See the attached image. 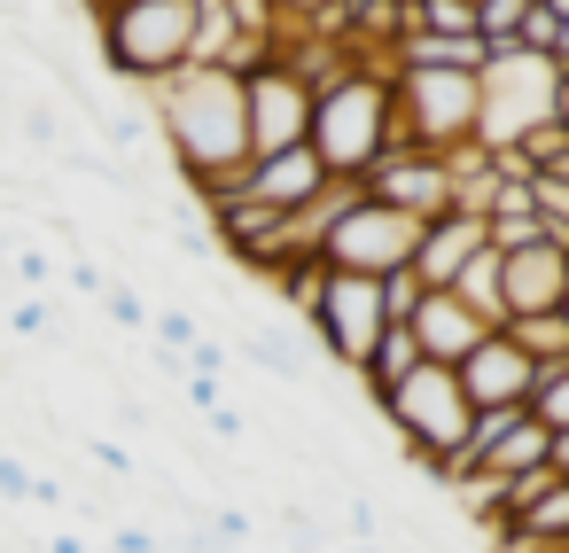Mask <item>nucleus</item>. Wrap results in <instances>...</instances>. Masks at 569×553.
Masks as SVG:
<instances>
[{"label": "nucleus", "mask_w": 569, "mask_h": 553, "mask_svg": "<svg viewBox=\"0 0 569 553\" xmlns=\"http://www.w3.org/2000/svg\"><path fill=\"white\" fill-rule=\"evenodd\" d=\"M460 390H468V405H476V413H483V405H530L538 366L522 359V343H515L507 328H491V335L460 359Z\"/></svg>", "instance_id": "12"}, {"label": "nucleus", "mask_w": 569, "mask_h": 553, "mask_svg": "<svg viewBox=\"0 0 569 553\" xmlns=\"http://www.w3.org/2000/svg\"><path fill=\"white\" fill-rule=\"evenodd\" d=\"M149 110L172 141V164L180 180L196 188V203H227L242 195V172H250V110H242V79L227 63H188L172 71L164 87H149Z\"/></svg>", "instance_id": "1"}, {"label": "nucleus", "mask_w": 569, "mask_h": 553, "mask_svg": "<svg viewBox=\"0 0 569 553\" xmlns=\"http://www.w3.org/2000/svg\"><path fill=\"white\" fill-rule=\"evenodd\" d=\"M421 227H429V219L390 211L382 195H367V188H359V203L320 234V265H336V273H367V281L406 273V265H413V250H421Z\"/></svg>", "instance_id": "7"}, {"label": "nucleus", "mask_w": 569, "mask_h": 553, "mask_svg": "<svg viewBox=\"0 0 569 553\" xmlns=\"http://www.w3.org/2000/svg\"><path fill=\"white\" fill-rule=\"evenodd\" d=\"M413 366H421V343H413V328H406V320H390V328H382V343H375V359H367V374H359V390H367V398H382V390H398Z\"/></svg>", "instance_id": "16"}, {"label": "nucleus", "mask_w": 569, "mask_h": 553, "mask_svg": "<svg viewBox=\"0 0 569 553\" xmlns=\"http://www.w3.org/2000/svg\"><path fill=\"white\" fill-rule=\"evenodd\" d=\"M102 304H110V320H118V328H149V320H157V312H149V304H141L133 289H118V281L102 289Z\"/></svg>", "instance_id": "27"}, {"label": "nucleus", "mask_w": 569, "mask_h": 553, "mask_svg": "<svg viewBox=\"0 0 569 553\" xmlns=\"http://www.w3.org/2000/svg\"><path fill=\"white\" fill-rule=\"evenodd\" d=\"M110 553H164V545H157V537H149V530H141V522H126V530H118V537H110Z\"/></svg>", "instance_id": "29"}, {"label": "nucleus", "mask_w": 569, "mask_h": 553, "mask_svg": "<svg viewBox=\"0 0 569 553\" xmlns=\"http://www.w3.org/2000/svg\"><path fill=\"white\" fill-rule=\"evenodd\" d=\"M553 125H569V71H561V94H553Z\"/></svg>", "instance_id": "32"}, {"label": "nucleus", "mask_w": 569, "mask_h": 553, "mask_svg": "<svg viewBox=\"0 0 569 553\" xmlns=\"http://www.w3.org/2000/svg\"><path fill=\"white\" fill-rule=\"evenodd\" d=\"M328 9H343V0H273V17H328Z\"/></svg>", "instance_id": "30"}, {"label": "nucleus", "mask_w": 569, "mask_h": 553, "mask_svg": "<svg viewBox=\"0 0 569 553\" xmlns=\"http://www.w3.org/2000/svg\"><path fill=\"white\" fill-rule=\"evenodd\" d=\"M375 413H382V429L398 436V452L421 467V460H452L460 444H468V429H476V405H468V390H460V366H437V359H421L398 390H382V398H367Z\"/></svg>", "instance_id": "4"}, {"label": "nucleus", "mask_w": 569, "mask_h": 553, "mask_svg": "<svg viewBox=\"0 0 569 553\" xmlns=\"http://www.w3.org/2000/svg\"><path fill=\"white\" fill-rule=\"evenodd\" d=\"M553 40H561V17H553V9H538V0H530V17H522L515 48H538V56H553Z\"/></svg>", "instance_id": "25"}, {"label": "nucleus", "mask_w": 569, "mask_h": 553, "mask_svg": "<svg viewBox=\"0 0 569 553\" xmlns=\"http://www.w3.org/2000/svg\"><path fill=\"white\" fill-rule=\"evenodd\" d=\"M242 359H250V366H273V374H289V382H312V359H305L289 335H273V328H250V335H242Z\"/></svg>", "instance_id": "19"}, {"label": "nucleus", "mask_w": 569, "mask_h": 553, "mask_svg": "<svg viewBox=\"0 0 569 553\" xmlns=\"http://www.w3.org/2000/svg\"><path fill=\"white\" fill-rule=\"evenodd\" d=\"M561 296H569V242L538 234V242H522V250L499 258V304H507V320H522V312H561ZM507 320H499V328H507Z\"/></svg>", "instance_id": "10"}, {"label": "nucleus", "mask_w": 569, "mask_h": 553, "mask_svg": "<svg viewBox=\"0 0 569 553\" xmlns=\"http://www.w3.org/2000/svg\"><path fill=\"white\" fill-rule=\"evenodd\" d=\"M515 157H522L530 172H553V164L569 157V125H553V118H546V125H530V133L515 141Z\"/></svg>", "instance_id": "24"}, {"label": "nucleus", "mask_w": 569, "mask_h": 553, "mask_svg": "<svg viewBox=\"0 0 569 553\" xmlns=\"http://www.w3.org/2000/svg\"><path fill=\"white\" fill-rule=\"evenodd\" d=\"M413 343H421V359H437V366H460L483 335H491V320L476 312V304H460L452 289H421V304H413Z\"/></svg>", "instance_id": "13"}, {"label": "nucleus", "mask_w": 569, "mask_h": 553, "mask_svg": "<svg viewBox=\"0 0 569 553\" xmlns=\"http://www.w3.org/2000/svg\"><path fill=\"white\" fill-rule=\"evenodd\" d=\"M320 188H328V164L312 157V141L273 149V157H250V172H242V195H258V203H273V211H305Z\"/></svg>", "instance_id": "14"}, {"label": "nucleus", "mask_w": 569, "mask_h": 553, "mask_svg": "<svg viewBox=\"0 0 569 553\" xmlns=\"http://www.w3.org/2000/svg\"><path fill=\"white\" fill-rule=\"evenodd\" d=\"M522 17H530V0H476V32L491 40V56H499V48H515Z\"/></svg>", "instance_id": "22"}, {"label": "nucleus", "mask_w": 569, "mask_h": 553, "mask_svg": "<svg viewBox=\"0 0 569 553\" xmlns=\"http://www.w3.org/2000/svg\"><path fill=\"white\" fill-rule=\"evenodd\" d=\"M546 460H553V467L569 475V429H553V452H546Z\"/></svg>", "instance_id": "31"}, {"label": "nucleus", "mask_w": 569, "mask_h": 553, "mask_svg": "<svg viewBox=\"0 0 569 553\" xmlns=\"http://www.w3.org/2000/svg\"><path fill=\"white\" fill-rule=\"evenodd\" d=\"M507 335L522 343L530 366H561L569 359V312H522V320H507Z\"/></svg>", "instance_id": "17"}, {"label": "nucleus", "mask_w": 569, "mask_h": 553, "mask_svg": "<svg viewBox=\"0 0 569 553\" xmlns=\"http://www.w3.org/2000/svg\"><path fill=\"white\" fill-rule=\"evenodd\" d=\"M530 413L546 429H569V359L561 366H538V390H530Z\"/></svg>", "instance_id": "23"}, {"label": "nucleus", "mask_w": 569, "mask_h": 553, "mask_svg": "<svg viewBox=\"0 0 569 553\" xmlns=\"http://www.w3.org/2000/svg\"><path fill=\"white\" fill-rule=\"evenodd\" d=\"M483 242H491V234H483L476 211H445V219H429V227H421V250H413V281H421V289H452V273H460Z\"/></svg>", "instance_id": "15"}, {"label": "nucleus", "mask_w": 569, "mask_h": 553, "mask_svg": "<svg viewBox=\"0 0 569 553\" xmlns=\"http://www.w3.org/2000/svg\"><path fill=\"white\" fill-rule=\"evenodd\" d=\"M390 79L375 71H336L320 94H312V157L328 164V180H367L382 157H390Z\"/></svg>", "instance_id": "2"}, {"label": "nucleus", "mask_w": 569, "mask_h": 553, "mask_svg": "<svg viewBox=\"0 0 569 553\" xmlns=\"http://www.w3.org/2000/svg\"><path fill=\"white\" fill-rule=\"evenodd\" d=\"M312 79H297L281 56L266 71L242 79V110H250V157H273V149H297L312 141Z\"/></svg>", "instance_id": "9"}, {"label": "nucleus", "mask_w": 569, "mask_h": 553, "mask_svg": "<svg viewBox=\"0 0 569 553\" xmlns=\"http://www.w3.org/2000/svg\"><path fill=\"white\" fill-rule=\"evenodd\" d=\"M553 63H569V24H561V40H553Z\"/></svg>", "instance_id": "33"}, {"label": "nucleus", "mask_w": 569, "mask_h": 553, "mask_svg": "<svg viewBox=\"0 0 569 553\" xmlns=\"http://www.w3.org/2000/svg\"><path fill=\"white\" fill-rule=\"evenodd\" d=\"M452 296H460V304H476L491 328L507 320V304H499V250H491V242H483V250H476V258L452 273Z\"/></svg>", "instance_id": "18"}, {"label": "nucleus", "mask_w": 569, "mask_h": 553, "mask_svg": "<svg viewBox=\"0 0 569 553\" xmlns=\"http://www.w3.org/2000/svg\"><path fill=\"white\" fill-rule=\"evenodd\" d=\"M94 40H102V63L149 94L196 63V0H110L94 17Z\"/></svg>", "instance_id": "3"}, {"label": "nucleus", "mask_w": 569, "mask_h": 553, "mask_svg": "<svg viewBox=\"0 0 569 553\" xmlns=\"http://www.w3.org/2000/svg\"><path fill=\"white\" fill-rule=\"evenodd\" d=\"M413 32H445V40L476 32V0H413Z\"/></svg>", "instance_id": "20"}, {"label": "nucleus", "mask_w": 569, "mask_h": 553, "mask_svg": "<svg viewBox=\"0 0 569 553\" xmlns=\"http://www.w3.org/2000/svg\"><path fill=\"white\" fill-rule=\"evenodd\" d=\"M382 304H390V320H413V304H421L413 265H406V273H382Z\"/></svg>", "instance_id": "26"}, {"label": "nucleus", "mask_w": 569, "mask_h": 553, "mask_svg": "<svg viewBox=\"0 0 569 553\" xmlns=\"http://www.w3.org/2000/svg\"><path fill=\"white\" fill-rule=\"evenodd\" d=\"M553 94H561V63L538 56V48H499L483 71H476V141L483 149H515L530 125L553 118Z\"/></svg>", "instance_id": "5"}, {"label": "nucleus", "mask_w": 569, "mask_h": 553, "mask_svg": "<svg viewBox=\"0 0 569 553\" xmlns=\"http://www.w3.org/2000/svg\"><path fill=\"white\" fill-rule=\"evenodd\" d=\"M390 102H398V125L413 149L445 157V149L476 141V71H398Z\"/></svg>", "instance_id": "8"}, {"label": "nucleus", "mask_w": 569, "mask_h": 553, "mask_svg": "<svg viewBox=\"0 0 569 553\" xmlns=\"http://www.w3.org/2000/svg\"><path fill=\"white\" fill-rule=\"evenodd\" d=\"M305 328H312V343H320V359L328 366H343L351 382L367 374V359H375V343H382V328H390V304H382V281H367V273H320V296H312V312H305Z\"/></svg>", "instance_id": "6"}, {"label": "nucleus", "mask_w": 569, "mask_h": 553, "mask_svg": "<svg viewBox=\"0 0 569 553\" xmlns=\"http://www.w3.org/2000/svg\"><path fill=\"white\" fill-rule=\"evenodd\" d=\"M79 9H94V17H102V9H110V0H79Z\"/></svg>", "instance_id": "34"}, {"label": "nucleus", "mask_w": 569, "mask_h": 553, "mask_svg": "<svg viewBox=\"0 0 569 553\" xmlns=\"http://www.w3.org/2000/svg\"><path fill=\"white\" fill-rule=\"evenodd\" d=\"M367 195H382L390 211H413V219H445L452 211V172L437 149H406V157H382L367 180Z\"/></svg>", "instance_id": "11"}, {"label": "nucleus", "mask_w": 569, "mask_h": 553, "mask_svg": "<svg viewBox=\"0 0 569 553\" xmlns=\"http://www.w3.org/2000/svg\"><path fill=\"white\" fill-rule=\"evenodd\" d=\"M530 203H538V227H546L553 242H569V180H553V172H530Z\"/></svg>", "instance_id": "21"}, {"label": "nucleus", "mask_w": 569, "mask_h": 553, "mask_svg": "<svg viewBox=\"0 0 569 553\" xmlns=\"http://www.w3.org/2000/svg\"><path fill=\"white\" fill-rule=\"evenodd\" d=\"M561 71H569V63H561Z\"/></svg>", "instance_id": "36"}, {"label": "nucleus", "mask_w": 569, "mask_h": 553, "mask_svg": "<svg viewBox=\"0 0 569 553\" xmlns=\"http://www.w3.org/2000/svg\"><path fill=\"white\" fill-rule=\"evenodd\" d=\"M0 499H40V475L24 460H9V452H0Z\"/></svg>", "instance_id": "28"}, {"label": "nucleus", "mask_w": 569, "mask_h": 553, "mask_svg": "<svg viewBox=\"0 0 569 553\" xmlns=\"http://www.w3.org/2000/svg\"><path fill=\"white\" fill-rule=\"evenodd\" d=\"M561 312H569V296H561Z\"/></svg>", "instance_id": "35"}]
</instances>
